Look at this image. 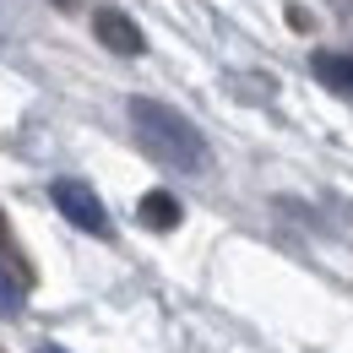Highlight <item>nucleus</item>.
Returning <instances> with one entry per match:
<instances>
[{
  "instance_id": "f257e3e1",
  "label": "nucleus",
  "mask_w": 353,
  "mask_h": 353,
  "mask_svg": "<svg viewBox=\"0 0 353 353\" xmlns=\"http://www.w3.org/2000/svg\"><path fill=\"white\" fill-rule=\"evenodd\" d=\"M131 125H136L141 147H147L158 163H169L179 174H207V163H212L207 136L196 131L179 109L158 103V98H131Z\"/></svg>"
},
{
  "instance_id": "f03ea898",
  "label": "nucleus",
  "mask_w": 353,
  "mask_h": 353,
  "mask_svg": "<svg viewBox=\"0 0 353 353\" xmlns=\"http://www.w3.org/2000/svg\"><path fill=\"white\" fill-rule=\"evenodd\" d=\"M49 201L60 207V218H65V223H77V228L92 234V239H109V234H114L109 207L98 201V190H92L88 179H54V185H49Z\"/></svg>"
},
{
  "instance_id": "7ed1b4c3",
  "label": "nucleus",
  "mask_w": 353,
  "mask_h": 353,
  "mask_svg": "<svg viewBox=\"0 0 353 353\" xmlns=\"http://www.w3.org/2000/svg\"><path fill=\"white\" fill-rule=\"evenodd\" d=\"M92 33H98V44L109 49V54H120V60L147 54V33L136 28L131 11H120V6H98L92 11Z\"/></svg>"
},
{
  "instance_id": "20e7f679",
  "label": "nucleus",
  "mask_w": 353,
  "mask_h": 353,
  "mask_svg": "<svg viewBox=\"0 0 353 353\" xmlns=\"http://www.w3.org/2000/svg\"><path fill=\"white\" fill-rule=\"evenodd\" d=\"M136 218H141V228H152V234H169V228H179L185 207H179L174 190H147V196L136 201Z\"/></svg>"
},
{
  "instance_id": "39448f33",
  "label": "nucleus",
  "mask_w": 353,
  "mask_h": 353,
  "mask_svg": "<svg viewBox=\"0 0 353 353\" xmlns=\"http://www.w3.org/2000/svg\"><path fill=\"white\" fill-rule=\"evenodd\" d=\"M310 71H315V77H321L332 92L353 98V54H332V49H321V54L310 60Z\"/></svg>"
},
{
  "instance_id": "423d86ee",
  "label": "nucleus",
  "mask_w": 353,
  "mask_h": 353,
  "mask_svg": "<svg viewBox=\"0 0 353 353\" xmlns=\"http://www.w3.org/2000/svg\"><path fill=\"white\" fill-rule=\"evenodd\" d=\"M22 299H28V294H22V283L0 266V315H17V310H22Z\"/></svg>"
},
{
  "instance_id": "0eeeda50",
  "label": "nucleus",
  "mask_w": 353,
  "mask_h": 353,
  "mask_svg": "<svg viewBox=\"0 0 353 353\" xmlns=\"http://www.w3.org/2000/svg\"><path fill=\"white\" fill-rule=\"evenodd\" d=\"M288 22H294V28L305 33V28H310V11H305V6H288Z\"/></svg>"
},
{
  "instance_id": "6e6552de",
  "label": "nucleus",
  "mask_w": 353,
  "mask_h": 353,
  "mask_svg": "<svg viewBox=\"0 0 353 353\" xmlns=\"http://www.w3.org/2000/svg\"><path fill=\"white\" fill-rule=\"evenodd\" d=\"M11 245V223H6V212H0V250Z\"/></svg>"
},
{
  "instance_id": "1a4fd4ad",
  "label": "nucleus",
  "mask_w": 353,
  "mask_h": 353,
  "mask_svg": "<svg viewBox=\"0 0 353 353\" xmlns=\"http://www.w3.org/2000/svg\"><path fill=\"white\" fill-rule=\"evenodd\" d=\"M39 353H65V348H54V343H44V348H39Z\"/></svg>"
},
{
  "instance_id": "9d476101",
  "label": "nucleus",
  "mask_w": 353,
  "mask_h": 353,
  "mask_svg": "<svg viewBox=\"0 0 353 353\" xmlns=\"http://www.w3.org/2000/svg\"><path fill=\"white\" fill-rule=\"evenodd\" d=\"M54 6H82V0H54Z\"/></svg>"
}]
</instances>
